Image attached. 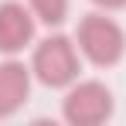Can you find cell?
<instances>
[{"label": "cell", "instance_id": "6da1fadb", "mask_svg": "<svg viewBox=\"0 0 126 126\" xmlns=\"http://www.w3.org/2000/svg\"><path fill=\"white\" fill-rule=\"evenodd\" d=\"M31 72L48 89H65V85H72L79 79V48L62 34H51L34 48Z\"/></svg>", "mask_w": 126, "mask_h": 126}, {"label": "cell", "instance_id": "7a4b0ae2", "mask_svg": "<svg viewBox=\"0 0 126 126\" xmlns=\"http://www.w3.org/2000/svg\"><path fill=\"white\" fill-rule=\"evenodd\" d=\"M79 51L92 65L109 68V65H116L126 55V34H123V27L112 21V17L89 14L79 24Z\"/></svg>", "mask_w": 126, "mask_h": 126}, {"label": "cell", "instance_id": "5b68a950", "mask_svg": "<svg viewBox=\"0 0 126 126\" xmlns=\"http://www.w3.org/2000/svg\"><path fill=\"white\" fill-rule=\"evenodd\" d=\"M31 68L24 62H3L0 65V119H7V116H14L24 102H27V95H31Z\"/></svg>", "mask_w": 126, "mask_h": 126}, {"label": "cell", "instance_id": "277c9868", "mask_svg": "<svg viewBox=\"0 0 126 126\" xmlns=\"http://www.w3.org/2000/svg\"><path fill=\"white\" fill-rule=\"evenodd\" d=\"M34 10L24 7L17 0L0 3V51L3 55H17L34 41Z\"/></svg>", "mask_w": 126, "mask_h": 126}, {"label": "cell", "instance_id": "8992f818", "mask_svg": "<svg viewBox=\"0 0 126 126\" xmlns=\"http://www.w3.org/2000/svg\"><path fill=\"white\" fill-rule=\"evenodd\" d=\"M34 17L44 24H62L68 17V0H27Z\"/></svg>", "mask_w": 126, "mask_h": 126}, {"label": "cell", "instance_id": "52a82bcc", "mask_svg": "<svg viewBox=\"0 0 126 126\" xmlns=\"http://www.w3.org/2000/svg\"><path fill=\"white\" fill-rule=\"evenodd\" d=\"M95 7H102V10H119V7H126V0H92Z\"/></svg>", "mask_w": 126, "mask_h": 126}, {"label": "cell", "instance_id": "3957f363", "mask_svg": "<svg viewBox=\"0 0 126 126\" xmlns=\"http://www.w3.org/2000/svg\"><path fill=\"white\" fill-rule=\"evenodd\" d=\"M62 116L72 126H99L112 116V92L106 82H72L62 99Z\"/></svg>", "mask_w": 126, "mask_h": 126}]
</instances>
